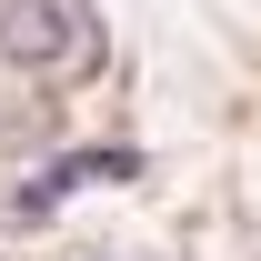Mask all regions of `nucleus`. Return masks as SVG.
I'll return each mask as SVG.
<instances>
[{"mask_svg": "<svg viewBox=\"0 0 261 261\" xmlns=\"http://www.w3.org/2000/svg\"><path fill=\"white\" fill-rule=\"evenodd\" d=\"M0 61H20V70L91 61V10L81 0H0Z\"/></svg>", "mask_w": 261, "mask_h": 261, "instance_id": "1", "label": "nucleus"}, {"mask_svg": "<svg viewBox=\"0 0 261 261\" xmlns=\"http://www.w3.org/2000/svg\"><path fill=\"white\" fill-rule=\"evenodd\" d=\"M91 181H141V161H130V151H61V161H50L31 191H20V211H50V201L91 191Z\"/></svg>", "mask_w": 261, "mask_h": 261, "instance_id": "2", "label": "nucleus"}]
</instances>
